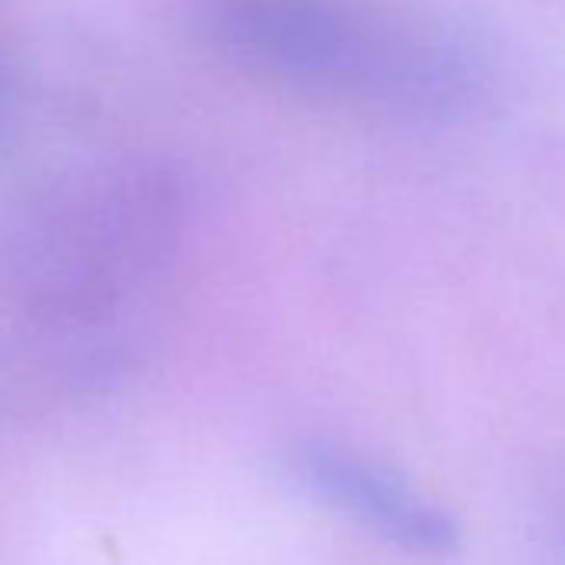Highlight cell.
<instances>
[{
    "instance_id": "7a4b0ae2",
    "label": "cell",
    "mask_w": 565,
    "mask_h": 565,
    "mask_svg": "<svg viewBox=\"0 0 565 565\" xmlns=\"http://www.w3.org/2000/svg\"><path fill=\"white\" fill-rule=\"evenodd\" d=\"M290 476L303 492L353 519L370 535L419 558H443L459 545L452 515L413 489L399 472L333 443H307L290 456Z\"/></svg>"
},
{
    "instance_id": "6da1fadb",
    "label": "cell",
    "mask_w": 565,
    "mask_h": 565,
    "mask_svg": "<svg viewBox=\"0 0 565 565\" xmlns=\"http://www.w3.org/2000/svg\"><path fill=\"white\" fill-rule=\"evenodd\" d=\"M203 28L236 67L282 87L390 107H443L462 64L356 0H206Z\"/></svg>"
}]
</instances>
